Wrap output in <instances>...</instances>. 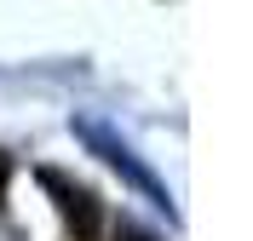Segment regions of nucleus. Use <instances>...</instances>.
I'll use <instances>...</instances> for the list:
<instances>
[{
	"label": "nucleus",
	"instance_id": "3",
	"mask_svg": "<svg viewBox=\"0 0 253 241\" xmlns=\"http://www.w3.org/2000/svg\"><path fill=\"white\" fill-rule=\"evenodd\" d=\"M115 241H161V236H150L144 224H132V218H121V224H115Z\"/></svg>",
	"mask_w": 253,
	"mask_h": 241
},
{
	"label": "nucleus",
	"instance_id": "4",
	"mask_svg": "<svg viewBox=\"0 0 253 241\" xmlns=\"http://www.w3.org/2000/svg\"><path fill=\"white\" fill-rule=\"evenodd\" d=\"M6 178H12V161L0 155V195H6Z\"/></svg>",
	"mask_w": 253,
	"mask_h": 241
},
{
	"label": "nucleus",
	"instance_id": "1",
	"mask_svg": "<svg viewBox=\"0 0 253 241\" xmlns=\"http://www.w3.org/2000/svg\"><path fill=\"white\" fill-rule=\"evenodd\" d=\"M41 190L52 195V207H58V218L69 230H75L81 241H98V230H104V207H98V195L86 190V184H75V178H63L58 167H41Z\"/></svg>",
	"mask_w": 253,
	"mask_h": 241
},
{
	"label": "nucleus",
	"instance_id": "2",
	"mask_svg": "<svg viewBox=\"0 0 253 241\" xmlns=\"http://www.w3.org/2000/svg\"><path fill=\"white\" fill-rule=\"evenodd\" d=\"M86 138H92V144L104 149V161H110V167H121V172H132V184H144V190H150V195L161 201V207H167V195H161V190H156V178H150V172L138 167V161H132V149H126V144H110L104 132H86Z\"/></svg>",
	"mask_w": 253,
	"mask_h": 241
}]
</instances>
